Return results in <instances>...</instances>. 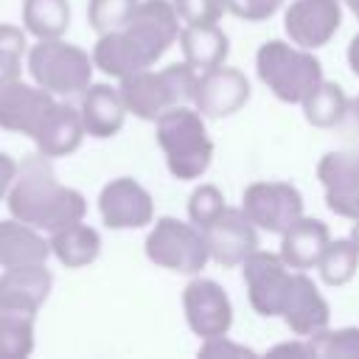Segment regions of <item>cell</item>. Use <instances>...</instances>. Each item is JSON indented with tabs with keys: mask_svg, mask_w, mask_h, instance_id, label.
<instances>
[{
	"mask_svg": "<svg viewBox=\"0 0 359 359\" xmlns=\"http://www.w3.org/2000/svg\"><path fill=\"white\" fill-rule=\"evenodd\" d=\"M8 213L20 222H28L45 233H53L65 224L81 222L87 213V199L56 180L50 157L31 154L17 163V177L6 196Z\"/></svg>",
	"mask_w": 359,
	"mask_h": 359,
	"instance_id": "1",
	"label": "cell"
},
{
	"mask_svg": "<svg viewBox=\"0 0 359 359\" xmlns=\"http://www.w3.org/2000/svg\"><path fill=\"white\" fill-rule=\"evenodd\" d=\"M208 118L194 104H180L154 121L157 146L165 154V165L174 180H199L213 163V140L208 135Z\"/></svg>",
	"mask_w": 359,
	"mask_h": 359,
	"instance_id": "2",
	"label": "cell"
},
{
	"mask_svg": "<svg viewBox=\"0 0 359 359\" xmlns=\"http://www.w3.org/2000/svg\"><path fill=\"white\" fill-rule=\"evenodd\" d=\"M196 81H199V70L182 59V62H171L160 70L154 65L135 70L132 76L118 81V90H121V98H123L129 115L154 123L171 107L194 104Z\"/></svg>",
	"mask_w": 359,
	"mask_h": 359,
	"instance_id": "3",
	"label": "cell"
},
{
	"mask_svg": "<svg viewBox=\"0 0 359 359\" xmlns=\"http://www.w3.org/2000/svg\"><path fill=\"white\" fill-rule=\"evenodd\" d=\"M255 73L283 104H300L325 76L314 50L292 39H266L255 53Z\"/></svg>",
	"mask_w": 359,
	"mask_h": 359,
	"instance_id": "4",
	"label": "cell"
},
{
	"mask_svg": "<svg viewBox=\"0 0 359 359\" xmlns=\"http://www.w3.org/2000/svg\"><path fill=\"white\" fill-rule=\"evenodd\" d=\"M25 65L34 84L45 87L53 95L84 93L95 70L93 56L84 48L67 42L65 36L36 39V45H31L25 53Z\"/></svg>",
	"mask_w": 359,
	"mask_h": 359,
	"instance_id": "5",
	"label": "cell"
},
{
	"mask_svg": "<svg viewBox=\"0 0 359 359\" xmlns=\"http://www.w3.org/2000/svg\"><path fill=\"white\" fill-rule=\"evenodd\" d=\"M143 247L146 258L154 266H163L177 275H199L210 261L205 233L191 219L160 216L157 222H151Z\"/></svg>",
	"mask_w": 359,
	"mask_h": 359,
	"instance_id": "6",
	"label": "cell"
},
{
	"mask_svg": "<svg viewBox=\"0 0 359 359\" xmlns=\"http://www.w3.org/2000/svg\"><path fill=\"white\" fill-rule=\"evenodd\" d=\"M294 272L280 252H269V250H252L244 261H241V278L247 286V300L252 306L255 314L261 317H280L283 303L289 297Z\"/></svg>",
	"mask_w": 359,
	"mask_h": 359,
	"instance_id": "7",
	"label": "cell"
},
{
	"mask_svg": "<svg viewBox=\"0 0 359 359\" xmlns=\"http://www.w3.org/2000/svg\"><path fill=\"white\" fill-rule=\"evenodd\" d=\"M241 210L258 230L280 236L303 216V194L283 180H255L241 191Z\"/></svg>",
	"mask_w": 359,
	"mask_h": 359,
	"instance_id": "8",
	"label": "cell"
},
{
	"mask_svg": "<svg viewBox=\"0 0 359 359\" xmlns=\"http://www.w3.org/2000/svg\"><path fill=\"white\" fill-rule=\"evenodd\" d=\"M182 311L188 328L199 339L230 334L233 328V303L227 292L210 278L191 275V280L182 289Z\"/></svg>",
	"mask_w": 359,
	"mask_h": 359,
	"instance_id": "9",
	"label": "cell"
},
{
	"mask_svg": "<svg viewBox=\"0 0 359 359\" xmlns=\"http://www.w3.org/2000/svg\"><path fill=\"white\" fill-rule=\"evenodd\" d=\"M123 28L137 42L149 65H157V59H163L165 50L180 39L182 20L171 0H140Z\"/></svg>",
	"mask_w": 359,
	"mask_h": 359,
	"instance_id": "10",
	"label": "cell"
},
{
	"mask_svg": "<svg viewBox=\"0 0 359 359\" xmlns=\"http://www.w3.org/2000/svg\"><path fill=\"white\" fill-rule=\"evenodd\" d=\"M250 90L252 87H250V79L244 76V70L222 62L216 67L199 70L194 107L208 121L230 118V115H236L250 101Z\"/></svg>",
	"mask_w": 359,
	"mask_h": 359,
	"instance_id": "11",
	"label": "cell"
},
{
	"mask_svg": "<svg viewBox=\"0 0 359 359\" xmlns=\"http://www.w3.org/2000/svg\"><path fill=\"white\" fill-rule=\"evenodd\" d=\"M98 213L109 230H137L154 222V199L135 177H115L98 194Z\"/></svg>",
	"mask_w": 359,
	"mask_h": 359,
	"instance_id": "12",
	"label": "cell"
},
{
	"mask_svg": "<svg viewBox=\"0 0 359 359\" xmlns=\"http://www.w3.org/2000/svg\"><path fill=\"white\" fill-rule=\"evenodd\" d=\"M342 8V0H292L283 11V31L294 45L317 50L339 31Z\"/></svg>",
	"mask_w": 359,
	"mask_h": 359,
	"instance_id": "13",
	"label": "cell"
},
{
	"mask_svg": "<svg viewBox=\"0 0 359 359\" xmlns=\"http://www.w3.org/2000/svg\"><path fill=\"white\" fill-rule=\"evenodd\" d=\"M317 180L331 213L359 219V149L328 151L317 163Z\"/></svg>",
	"mask_w": 359,
	"mask_h": 359,
	"instance_id": "14",
	"label": "cell"
},
{
	"mask_svg": "<svg viewBox=\"0 0 359 359\" xmlns=\"http://www.w3.org/2000/svg\"><path fill=\"white\" fill-rule=\"evenodd\" d=\"M210 261L222 266H241V261L258 250V227L241 208H224L210 224L202 227Z\"/></svg>",
	"mask_w": 359,
	"mask_h": 359,
	"instance_id": "15",
	"label": "cell"
},
{
	"mask_svg": "<svg viewBox=\"0 0 359 359\" xmlns=\"http://www.w3.org/2000/svg\"><path fill=\"white\" fill-rule=\"evenodd\" d=\"M53 104V93H48L39 84H25L22 79H17L0 90V129L34 137V132L42 126Z\"/></svg>",
	"mask_w": 359,
	"mask_h": 359,
	"instance_id": "16",
	"label": "cell"
},
{
	"mask_svg": "<svg viewBox=\"0 0 359 359\" xmlns=\"http://www.w3.org/2000/svg\"><path fill=\"white\" fill-rule=\"evenodd\" d=\"M53 286V272L45 264L8 266L0 272V311L36 317L39 306L48 300Z\"/></svg>",
	"mask_w": 359,
	"mask_h": 359,
	"instance_id": "17",
	"label": "cell"
},
{
	"mask_svg": "<svg viewBox=\"0 0 359 359\" xmlns=\"http://www.w3.org/2000/svg\"><path fill=\"white\" fill-rule=\"evenodd\" d=\"M280 320L286 323V328L294 337H311V334H317V331H323V328L331 325L328 300L323 297V292L317 289V283L303 269L294 272V280H292L289 297L283 303Z\"/></svg>",
	"mask_w": 359,
	"mask_h": 359,
	"instance_id": "18",
	"label": "cell"
},
{
	"mask_svg": "<svg viewBox=\"0 0 359 359\" xmlns=\"http://www.w3.org/2000/svg\"><path fill=\"white\" fill-rule=\"evenodd\" d=\"M81 121H84V132L90 137L107 140L115 137L126 121V104L121 98V90L115 84L107 81H90L87 90L81 93V104H79Z\"/></svg>",
	"mask_w": 359,
	"mask_h": 359,
	"instance_id": "19",
	"label": "cell"
},
{
	"mask_svg": "<svg viewBox=\"0 0 359 359\" xmlns=\"http://www.w3.org/2000/svg\"><path fill=\"white\" fill-rule=\"evenodd\" d=\"M84 137H87V132H84L81 112L76 107L65 104V101H56L50 107V112L45 115L42 126L34 132L31 140H34V146H36L39 154H45V157L53 160V157L73 154L81 146Z\"/></svg>",
	"mask_w": 359,
	"mask_h": 359,
	"instance_id": "20",
	"label": "cell"
},
{
	"mask_svg": "<svg viewBox=\"0 0 359 359\" xmlns=\"http://www.w3.org/2000/svg\"><path fill=\"white\" fill-rule=\"evenodd\" d=\"M331 241V230L323 219H314V216H300L294 224H289L283 233H280V258L292 266V269H314L325 244Z\"/></svg>",
	"mask_w": 359,
	"mask_h": 359,
	"instance_id": "21",
	"label": "cell"
},
{
	"mask_svg": "<svg viewBox=\"0 0 359 359\" xmlns=\"http://www.w3.org/2000/svg\"><path fill=\"white\" fill-rule=\"evenodd\" d=\"M50 258V241L39 227L20 219H0V266H28L45 264Z\"/></svg>",
	"mask_w": 359,
	"mask_h": 359,
	"instance_id": "22",
	"label": "cell"
},
{
	"mask_svg": "<svg viewBox=\"0 0 359 359\" xmlns=\"http://www.w3.org/2000/svg\"><path fill=\"white\" fill-rule=\"evenodd\" d=\"M90 56H93V65L101 73H107L109 79H118V81L126 79V76H132L135 70L151 67L149 59L143 56V50L137 48V42L129 36L126 28L98 34Z\"/></svg>",
	"mask_w": 359,
	"mask_h": 359,
	"instance_id": "23",
	"label": "cell"
},
{
	"mask_svg": "<svg viewBox=\"0 0 359 359\" xmlns=\"http://www.w3.org/2000/svg\"><path fill=\"white\" fill-rule=\"evenodd\" d=\"M180 50L188 65L196 70L216 67L230 53V39L219 22H199V25H182L180 31Z\"/></svg>",
	"mask_w": 359,
	"mask_h": 359,
	"instance_id": "24",
	"label": "cell"
},
{
	"mask_svg": "<svg viewBox=\"0 0 359 359\" xmlns=\"http://www.w3.org/2000/svg\"><path fill=\"white\" fill-rule=\"evenodd\" d=\"M48 241H50V255H56V261L67 269L87 266L101 255V236L93 224H84V219L53 230Z\"/></svg>",
	"mask_w": 359,
	"mask_h": 359,
	"instance_id": "25",
	"label": "cell"
},
{
	"mask_svg": "<svg viewBox=\"0 0 359 359\" xmlns=\"http://www.w3.org/2000/svg\"><path fill=\"white\" fill-rule=\"evenodd\" d=\"M300 107H303V118H306L311 126H317V129H331V126H337V123L351 112V98H348V93H345L337 81L323 79V81L300 101Z\"/></svg>",
	"mask_w": 359,
	"mask_h": 359,
	"instance_id": "26",
	"label": "cell"
},
{
	"mask_svg": "<svg viewBox=\"0 0 359 359\" xmlns=\"http://www.w3.org/2000/svg\"><path fill=\"white\" fill-rule=\"evenodd\" d=\"M67 25H70L67 0H25L22 3V28L34 39L65 36Z\"/></svg>",
	"mask_w": 359,
	"mask_h": 359,
	"instance_id": "27",
	"label": "cell"
},
{
	"mask_svg": "<svg viewBox=\"0 0 359 359\" xmlns=\"http://www.w3.org/2000/svg\"><path fill=\"white\" fill-rule=\"evenodd\" d=\"M320 272V280L325 286H345L353 280L356 269H359V250L356 244L348 238H331L314 266Z\"/></svg>",
	"mask_w": 359,
	"mask_h": 359,
	"instance_id": "28",
	"label": "cell"
},
{
	"mask_svg": "<svg viewBox=\"0 0 359 359\" xmlns=\"http://www.w3.org/2000/svg\"><path fill=\"white\" fill-rule=\"evenodd\" d=\"M314 359H359V328L342 325V328H323L309 337Z\"/></svg>",
	"mask_w": 359,
	"mask_h": 359,
	"instance_id": "29",
	"label": "cell"
},
{
	"mask_svg": "<svg viewBox=\"0 0 359 359\" xmlns=\"http://www.w3.org/2000/svg\"><path fill=\"white\" fill-rule=\"evenodd\" d=\"M34 351V317L0 311V359H25Z\"/></svg>",
	"mask_w": 359,
	"mask_h": 359,
	"instance_id": "30",
	"label": "cell"
},
{
	"mask_svg": "<svg viewBox=\"0 0 359 359\" xmlns=\"http://www.w3.org/2000/svg\"><path fill=\"white\" fill-rule=\"evenodd\" d=\"M140 0H90L87 6V20L95 34L118 31L129 22L132 11L137 8Z\"/></svg>",
	"mask_w": 359,
	"mask_h": 359,
	"instance_id": "31",
	"label": "cell"
},
{
	"mask_svg": "<svg viewBox=\"0 0 359 359\" xmlns=\"http://www.w3.org/2000/svg\"><path fill=\"white\" fill-rule=\"evenodd\" d=\"M224 208H227V199L219 191V185H213V182H199L188 196V219L196 227L210 224Z\"/></svg>",
	"mask_w": 359,
	"mask_h": 359,
	"instance_id": "32",
	"label": "cell"
},
{
	"mask_svg": "<svg viewBox=\"0 0 359 359\" xmlns=\"http://www.w3.org/2000/svg\"><path fill=\"white\" fill-rule=\"evenodd\" d=\"M182 25H199V22H219L224 14L222 0H171Z\"/></svg>",
	"mask_w": 359,
	"mask_h": 359,
	"instance_id": "33",
	"label": "cell"
},
{
	"mask_svg": "<svg viewBox=\"0 0 359 359\" xmlns=\"http://www.w3.org/2000/svg\"><path fill=\"white\" fill-rule=\"evenodd\" d=\"M199 359H255L258 353L236 339H230L227 334H219V337H208L202 339L199 345Z\"/></svg>",
	"mask_w": 359,
	"mask_h": 359,
	"instance_id": "34",
	"label": "cell"
},
{
	"mask_svg": "<svg viewBox=\"0 0 359 359\" xmlns=\"http://www.w3.org/2000/svg\"><path fill=\"white\" fill-rule=\"evenodd\" d=\"M224 3V11L238 17V20H247V22H261V20H269L275 11H280L286 6V0H222Z\"/></svg>",
	"mask_w": 359,
	"mask_h": 359,
	"instance_id": "35",
	"label": "cell"
},
{
	"mask_svg": "<svg viewBox=\"0 0 359 359\" xmlns=\"http://www.w3.org/2000/svg\"><path fill=\"white\" fill-rule=\"evenodd\" d=\"M25 53H28L25 28L0 22V59H22Z\"/></svg>",
	"mask_w": 359,
	"mask_h": 359,
	"instance_id": "36",
	"label": "cell"
},
{
	"mask_svg": "<svg viewBox=\"0 0 359 359\" xmlns=\"http://www.w3.org/2000/svg\"><path fill=\"white\" fill-rule=\"evenodd\" d=\"M266 356H283V359H314V351H311V342L309 337H297V339H289V342H278L266 351Z\"/></svg>",
	"mask_w": 359,
	"mask_h": 359,
	"instance_id": "37",
	"label": "cell"
},
{
	"mask_svg": "<svg viewBox=\"0 0 359 359\" xmlns=\"http://www.w3.org/2000/svg\"><path fill=\"white\" fill-rule=\"evenodd\" d=\"M14 177H17V163L6 151H0V202L8 196V188H11Z\"/></svg>",
	"mask_w": 359,
	"mask_h": 359,
	"instance_id": "38",
	"label": "cell"
},
{
	"mask_svg": "<svg viewBox=\"0 0 359 359\" xmlns=\"http://www.w3.org/2000/svg\"><path fill=\"white\" fill-rule=\"evenodd\" d=\"M22 59H0V90L11 81H17L22 76V67H20Z\"/></svg>",
	"mask_w": 359,
	"mask_h": 359,
	"instance_id": "39",
	"label": "cell"
},
{
	"mask_svg": "<svg viewBox=\"0 0 359 359\" xmlns=\"http://www.w3.org/2000/svg\"><path fill=\"white\" fill-rule=\"evenodd\" d=\"M348 65H351V70H353V76H359V31L351 36V42H348Z\"/></svg>",
	"mask_w": 359,
	"mask_h": 359,
	"instance_id": "40",
	"label": "cell"
},
{
	"mask_svg": "<svg viewBox=\"0 0 359 359\" xmlns=\"http://www.w3.org/2000/svg\"><path fill=\"white\" fill-rule=\"evenodd\" d=\"M342 6H345V8L359 20V0H342Z\"/></svg>",
	"mask_w": 359,
	"mask_h": 359,
	"instance_id": "41",
	"label": "cell"
},
{
	"mask_svg": "<svg viewBox=\"0 0 359 359\" xmlns=\"http://www.w3.org/2000/svg\"><path fill=\"white\" fill-rule=\"evenodd\" d=\"M351 241H353L356 250H359V219H353V224H351Z\"/></svg>",
	"mask_w": 359,
	"mask_h": 359,
	"instance_id": "42",
	"label": "cell"
},
{
	"mask_svg": "<svg viewBox=\"0 0 359 359\" xmlns=\"http://www.w3.org/2000/svg\"><path fill=\"white\" fill-rule=\"evenodd\" d=\"M351 109H353V118H356V126H359V95L351 101Z\"/></svg>",
	"mask_w": 359,
	"mask_h": 359,
	"instance_id": "43",
	"label": "cell"
}]
</instances>
